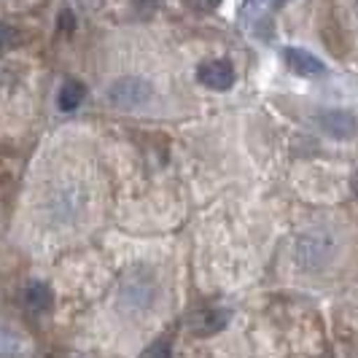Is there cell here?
<instances>
[{"mask_svg":"<svg viewBox=\"0 0 358 358\" xmlns=\"http://www.w3.org/2000/svg\"><path fill=\"white\" fill-rule=\"evenodd\" d=\"M22 350V342L14 337V331L0 329V358H14Z\"/></svg>","mask_w":358,"mask_h":358,"instance_id":"obj_10","label":"cell"},{"mask_svg":"<svg viewBox=\"0 0 358 358\" xmlns=\"http://www.w3.org/2000/svg\"><path fill=\"white\" fill-rule=\"evenodd\" d=\"M162 0H132V6H135V11L141 14V17H148V14H154L157 8H159Z\"/></svg>","mask_w":358,"mask_h":358,"instance_id":"obj_12","label":"cell"},{"mask_svg":"<svg viewBox=\"0 0 358 358\" xmlns=\"http://www.w3.org/2000/svg\"><path fill=\"white\" fill-rule=\"evenodd\" d=\"M318 127L329 138L337 141H350L358 135V116L353 110H342V108H331L318 113Z\"/></svg>","mask_w":358,"mask_h":358,"instance_id":"obj_4","label":"cell"},{"mask_svg":"<svg viewBox=\"0 0 358 358\" xmlns=\"http://www.w3.org/2000/svg\"><path fill=\"white\" fill-rule=\"evenodd\" d=\"M24 305H27V310H30V313H36V315L49 313V310H52V305H54L52 288L46 286V283H41V280L30 283V286L24 288Z\"/></svg>","mask_w":358,"mask_h":358,"instance_id":"obj_8","label":"cell"},{"mask_svg":"<svg viewBox=\"0 0 358 358\" xmlns=\"http://www.w3.org/2000/svg\"><path fill=\"white\" fill-rule=\"evenodd\" d=\"M151 84L138 78V76H127V78H119L110 84L108 90V100L116 108H124V110H135V108H143L148 100H151Z\"/></svg>","mask_w":358,"mask_h":358,"instance_id":"obj_2","label":"cell"},{"mask_svg":"<svg viewBox=\"0 0 358 358\" xmlns=\"http://www.w3.org/2000/svg\"><path fill=\"white\" fill-rule=\"evenodd\" d=\"M154 294H157V286H154L151 275L135 272V275H129L124 280L119 299H122V305L127 310H145V307L154 302Z\"/></svg>","mask_w":358,"mask_h":358,"instance_id":"obj_3","label":"cell"},{"mask_svg":"<svg viewBox=\"0 0 358 358\" xmlns=\"http://www.w3.org/2000/svg\"><path fill=\"white\" fill-rule=\"evenodd\" d=\"M229 323V313L227 310H199L189 318V329L197 337H213L224 326Z\"/></svg>","mask_w":358,"mask_h":358,"instance_id":"obj_6","label":"cell"},{"mask_svg":"<svg viewBox=\"0 0 358 358\" xmlns=\"http://www.w3.org/2000/svg\"><path fill=\"white\" fill-rule=\"evenodd\" d=\"M17 30L11 27V24H0V49H6V46H11V43H17Z\"/></svg>","mask_w":358,"mask_h":358,"instance_id":"obj_13","label":"cell"},{"mask_svg":"<svg viewBox=\"0 0 358 358\" xmlns=\"http://www.w3.org/2000/svg\"><path fill=\"white\" fill-rule=\"evenodd\" d=\"M194 11H213L215 6H218V0H186Z\"/></svg>","mask_w":358,"mask_h":358,"instance_id":"obj_14","label":"cell"},{"mask_svg":"<svg viewBox=\"0 0 358 358\" xmlns=\"http://www.w3.org/2000/svg\"><path fill=\"white\" fill-rule=\"evenodd\" d=\"M167 356H170V342L167 340L154 342V345L145 350V358H167Z\"/></svg>","mask_w":358,"mask_h":358,"instance_id":"obj_11","label":"cell"},{"mask_svg":"<svg viewBox=\"0 0 358 358\" xmlns=\"http://www.w3.org/2000/svg\"><path fill=\"white\" fill-rule=\"evenodd\" d=\"M353 189H356V194H358V178H356V183H353Z\"/></svg>","mask_w":358,"mask_h":358,"instance_id":"obj_15","label":"cell"},{"mask_svg":"<svg viewBox=\"0 0 358 358\" xmlns=\"http://www.w3.org/2000/svg\"><path fill=\"white\" fill-rule=\"evenodd\" d=\"M334 248H337V243H334L331 234L323 232V229H313V232L299 237L296 262H299V267L305 269H323L334 259Z\"/></svg>","mask_w":358,"mask_h":358,"instance_id":"obj_1","label":"cell"},{"mask_svg":"<svg viewBox=\"0 0 358 358\" xmlns=\"http://www.w3.org/2000/svg\"><path fill=\"white\" fill-rule=\"evenodd\" d=\"M234 68L232 62L227 59H210V62H202L197 71V81L202 87L215 92H224V90H232L234 87Z\"/></svg>","mask_w":358,"mask_h":358,"instance_id":"obj_5","label":"cell"},{"mask_svg":"<svg viewBox=\"0 0 358 358\" xmlns=\"http://www.w3.org/2000/svg\"><path fill=\"white\" fill-rule=\"evenodd\" d=\"M84 97H87V87L81 84V81H65L62 84V90H59V97H57V106L59 110H65V113H71L76 108L84 103Z\"/></svg>","mask_w":358,"mask_h":358,"instance_id":"obj_9","label":"cell"},{"mask_svg":"<svg viewBox=\"0 0 358 358\" xmlns=\"http://www.w3.org/2000/svg\"><path fill=\"white\" fill-rule=\"evenodd\" d=\"M283 59H286L288 68L294 73H299V76H321L326 71L318 57H313V54L299 49V46H288L286 52H283Z\"/></svg>","mask_w":358,"mask_h":358,"instance_id":"obj_7","label":"cell"}]
</instances>
